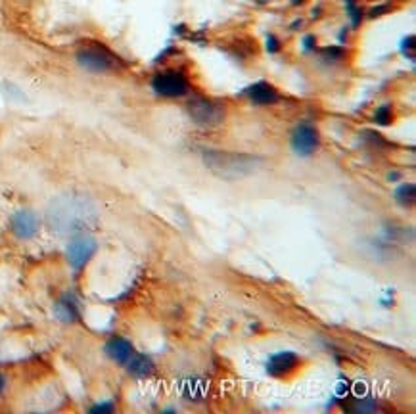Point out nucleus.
I'll return each instance as SVG.
<instances>
[{"label":"nucleus","instance_id":"nucleus-15","mask_svg":"<svg viewBox=\"0 0 416 414\" xmlns=\"http://www.w3.org/2000/svg\"><path fill=\"white\" fill-rule=\"evenodd\" d=\"M392 119H394V113H392V108L389 105H382V108H378L376 110V113H374V121L378 123V125H392Z\"/></svg>","mask_w":416,"mask_h":414},{"label":"nucleus","instance_id":"nucleus-6","mask_svg":"<svg viewBox=\"0 0 416 414\" xmlns=\"http://www.w3.org/2000/svg\"><path fill=\"white\" fill-rule=\"evenodd\" d=\"M79 66L90 73H104L115 68V58L100 45H90L77 54Z\"/></svg>","mask_w":416,"mask_h":414},{"label":"nucleus","instance_id":"nucleus-3","mask_svg":"<svg viewBox=\"0 0 416 414\" xmlns=\"http://www.w3.org/2000/svg\"><path fill=\"white\" fill-rule=\"evenodd\" d=\"M186 112L190 119L203 128L219 127L224 121V108L215 100L209 98H192L186 105Z\"/></svg>","mask_w":416,"mask_h":414},{"label":"nucleus","instance_id":"nucleus-14","mask_svg":"<svg viewBox=\"0 0 416 414\" xmlns=\"http://www.w3.org/2000/svg\"><path fill=\"white\" fill-rule=\"evenodd\" d=\"M56 315H58L59 320L71 323V320L77 318V307H75L69 300H62V302L58 303V307H56Z\"/></svg>","mask_w":416,"mask_h":414},{"label":"nucleus","instance_id":"nucleus-2","mask_svg":"<svg viewBox=\"0 0 416 414\" xmlns=\"http://www.w3.org/2000/svg\"><path fill=\"white\" fill-rule=\"evenodd\" d=\"M203 163L209 171L224 181H240L250 175H255L263 167V159L252 154L240 151L208 150L203 151Z\"/></svg>","mask_w":416,"mask_h":414},{"label":"nucleus","instance_id":"nucleus-17","mask_svg":"<svg viewBox=\"0 0 416 414\" xmlns=\"http://www.w3.org/2000/svg\"><path fill=\"white\" fill-rule=\"evenodd\" d=\"M4 387H6V378L0 374V393L4 392Z\"/></svg>","mask_w":416,"mask_h":414},{"label":"nucleus","instance_id":"nucleus-16","mask_svg":"<svg viewBox=\"0 0 416 414\" xmlns=\"http://www.w3.org/2000/svg\"><path fill=\"white\" fill-rule=\"evenodd\" d=\"M113 405L112 403H102V405H94L90 408V413H112Z\"/></svg>","mask_w":416,"mask_h":414},{"label":"nucleus","instance_id":"nucleus-5","mask_svg":"<svg viewBox=\"0 0 416 414\" xmlns=\"http://www.w3.org/2000/svg\"><path fill=\"white\" fill-rule=\"evenodd\" d=\"M320 148V133L313 123H299L292 133V150L299 158H311Z\"/></svg>","mask_w":416,"mask_h":414},{"label":"nucleus","instance_id":"nucleus-1","mask_svg":"<svg viewBox=\"0 0 416 414\" xmlns=\"http://www.w3.org/2000/svg\"><path fill=\"white\" fill-rule=\"evenodd\" d=\"M96 205L85 194H64L48 205V225L59 234H77L96 223Z\"/></svg>","mask_w":416,"mask_h":414},{"label":"nucleus","instance_id":"nucleus-9","mask_svg":"<svg viewBox=\"0 0 416 414\" xmlns=\"http://www.w3.org/2000/svg\"><path fill=\"white\" fill-rule=\"evenodd\" d=\"M38 225H41V221H38L37 213H33L29 209H22L15 213L14 217H12V230L17 238H22V240H29L33 238L38 230Z\"/></svg>","mask_w":416,"mask_h":414},{"label":"nucleus","instance_id":"nucleus-8","mask_svg":"<svg viewBox=\"0 0 416 414\" xmlns=\"http://www.w3.org/2000/svg\"><path fill=\"white\" fill-rule=\"evenodd\" d=\"M301 364V359L297 357L294 351H278V353L271 355L267 361V372L271 376L282 378L288 376L292 372H296Z\"/></svg>","mask_w":416,"mask_h":414},{"label":"nucleus","instance_id":"nucleus-11","mask_svg":"<svg viewBox=\"0 0 416 414\" xmlns=\"http://www.w3.org/2000/svg\"><path fill=\"white\" fill-rule=\"evenodd\" d=\"M248 96L252 100L253 104L257 105H268L275 104L278 100V92L273 84L268 83H255L253 87L248 89Z\"/></svg>","mask_w":416,"mask_h":414},{"label":"nucleus","instance_id":"nucleus-7","mask_svg":"<svg viewBox=\"0 0 416 414\" xmlns=\"http://www.w3.org/2000/svg\"><path fill=\"white\" fill-rule=\"evenodd\" d=\"M96 251V240L90 236H77L67 246V261L73 269H83Z\"/></svg>","mask_w":416,"mask_h":414},{"label":"nucleus","instance_id":"nucleus-12","mask_svg":"<svg viewBox=\"0 0 416 414\" xmlns=\"http://www.w3.org/2000/svg\"><path fill=\"white\" fill-rule=\"evenodd\" d=\"M125 367L129 374H133V376L136 378H142V376H148L150 372L154 370V362H152V359H150L148 355L134 353L133 351V355L127 359Z\"/></svg>","mask_w":416,"mask_h":414},{"label":"nucleus","instance_id":"nucleus-4","mask_svg":"<svg viewBox=\"0 0 416 414\" xmlns=\"http://www.w3.org/2000/svg\"><path fill=\"white\" fill-rule=\"evenodd\" d=\"M152 91L156 92L157 96L164 98H180L190 91V84L186 81V77L177 71V69H167L157 73L152 79Z\"/></svg>","mask_w":416,"mask_h":414},{"label":"nucleus","instance_id":"nucleus-13","mask_svg":"<svg viewBox=\"0 0 416 414\" xmlns=\"http://www.w3.org/2000/svg\"><path fill=\"white\" fill-rule=\"evenodd\" d=\"M415 198L416 188L413 182H405V184H401L399 188L395 190V200H397V204L403 205V207H409V205L415 204Z\"/></svg>","mask_w":416,"mask_h":414},{"label":"nucleus","instance_id":"nucleus-10","mask_svg":"<svg viewBox=\"0 0 416 414\" xmlns=\"http://www.w3.org/2000/svg\"><path fill=\"white\" fill-rule=\"evenodd\" d=\"M106 355H108L112 361L119 362V364H125L127 359L133 355V346H131V341L125 338H112L106 343Z\"/></svg>","mask_w":416,"mask_h":414}]
</instances>
